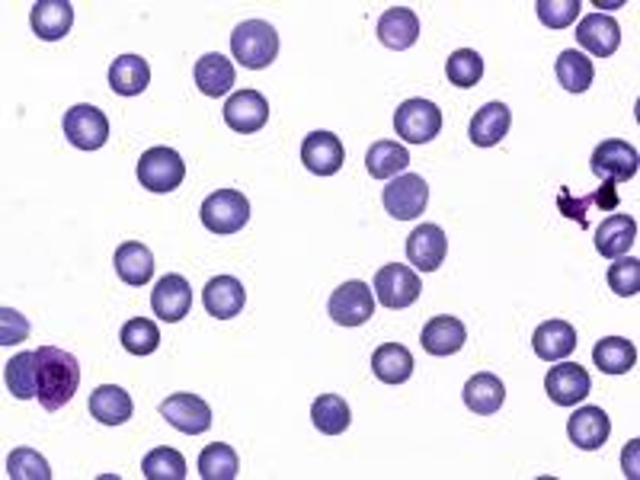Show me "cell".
<instances>
[{
    "instance_id": "1",
    "label": "cell",
    "mask_w": 640,
    "mask_h": 480,
    "mask_svg": "<svg viewBox=\"0 0 640 480\" xmlns=\"http://www.w3.org/2000/svg\"><path fill=\"white\" fill-rule=\"evenodd\" d=\"M81 385V365L71 352L58 347L36 350V397L48 413L61 410Z\"/></svg>"
},
{
    "instance_id": "2",
    "label": "cell",
    "mask_w": 640,
    "mask_h": 480,
    "mask_svg": "<svg viewBox=\"0 0 640 480\" xmlns=\"http://www.w3.org/2000/svg\"><path fill=\"white\" fill-rule=\"evenodd\" d=\"M231 55L247 71H263L279 55V33L266 20H247L231 36Z\"/></svg>"
},
{
    "instance_id": "3",
    "label": "cell",
    "mask_w": 640,
    "mask_h": 480,
    "mask_svg": "<svg viewBox=\"0 0 640 480\" xmlns=\"http://www.w3.org/2000/svg\"><path fill=\"white\" fill-rule=\"evenodd\" d=\"M199 215L212 234H237L251 221V202L237 189H218L202 202Z\"/></svg>"
},
{
    "instance_id": "4",
    "label": "cell",
    "mask_w": 640,
    "mask_h": 480,
    "mask_svg": "<svg viewBox=\"0 0 640 480\" xmlns=\"http://www.w3.org/2000/svg\"><path fill=\"white\" fill-rule=\"evenodd\" d=\"M138 179L148 192H173L186 179V164L173 148H151L138 161Z\"/></svg>"
},
{
    "instance_id": "5",
    "label": "cell",
    "mask_w": 640,
    "mask_h": 480,
    "mask_svg": "<svg viewBox=\"0 0 640 480\" xmlns=\"http://www.w3.org/2000/svg\"><path fill=\"white\" fill-rule=\"evenodd\" d=\"M394 129H397V138L410 144H429L442 131V113L429 99H407L394 113Z\"/></svg>"
},
{
    "instance_id": "6",
    "label": "cell",
    "mask_w": 640,
    "mask_h": 480,
    "mask_svg": "<svg viewBox=\"0 0 640 480\" xmlns=\"http://www.w3.org/2000/svg\"><path fill=\"white\" fill-rule=\"evenodd\" d=\"M382 202L384 209H387V215H394L397 221H410L417 219V215H423L429 202L427 179L417 174L394 176V179L384 186Z\"/></svg>"
},
{
    "instance_id": "7",
    "label": "cell",
    "mask_w": 640,
    "mask_h": 480,
    "mask_svg": "<svg viewBox=\"0 0 640 480\" xmlns=\"http://www.w3.org/2000/svg\"><path fill=\"white\" fill-rule=\"evenodd\" d=\"M423 292V282L420 276L410 269V266H400V262H391L382 266L375 272V298L391 311H404L410 307Z\"/></svg>"
},
{
    "instance_id": "8",
    "label": "cell",
    "mask_w": 640,
    "mask_h": 480,
    "mask_svg": "<svg viewBox=\"0 0 640 480\" xmlns=\"http://www.w3.org/2000/svg\"><path fill=\"white\" fill-rule=\"evenodd\" d=\"M65 138L81 151H100L109 141V119L90 103L71 106L65 113Z\"/></svg>"
},
{
    "instance_id": "9",
    "label": "cell",
    "mask_w": 640,
    "mask_h": 480,
    "mask_svg": "<svg viewBox=\"0 0 640 480\" xmlns=\"http://www.w3.org/2000/svg\"><path fill=\"white\" fill-rule=\"evenodd\" d=\"M593 174L602 179V183H628V179H635L638 176V148L635 144H628V141H618V138H612V141H602L596 151H593Z\"/></svg>"
},
{
    "instance_id": "10",
    "label": "cell",
    "mask_w": 640,
    "mask_h": 480,
    "mask_svg": "<svg viewBox=\"0 0 640 480\" xmlns=\"http://www.w3.org/2000/svg\"><path fill=\"white\" fill-rule=\"evenodd\" d=\"M161 417L186 436H202L206 430H212V407L196 394H171L161 403Z\"/></svg>"
},
{
    "instance_id": "11",
    "label": "cell",
    "mask_w": 640,
    "mask_h": 480,
    "mask_svg": "<svg viewBox=\"0 0 640 480\" xmlns=\"http://www.w3.org/2000/svg\"><path fill=\"white\" fill-rule=\"evenodd\" d=\"M327 311L340 327H362L375 314V295L365 282L352 279V282H342L340 289L330 295Z\"/></svg>"
},
{
    "instance_id": "12",
    "label": "cell",
    "mask_w": 640,
    "mask_h": 480,
    "mask_svg": "<svg viewBox=\"0 0 640 480\" xmlns=\"http://www.w3.org/2000/svg\"><path fill=\"white\" fill-rule=\"evenodd\" d=\"M545 391L555 400L557 407H577L580 400H586L593 391V378L580 362H560L548 372L545 378Z\"/></svg>"
},
{
    "instance_id": "13",
    "label": "cell",
    "mask_w": 640,
    "mask_h": 480,
    "mask_svg": "<svg viewBox=\"0 0 640 480\" xmlns=\"http://www.w3.org/2000/svg\"><path fill=\"white\" fill-rule=\"evenodd\" d=\"M301 164L314 176L340 174L346 164V148L334 131H311L301 144Z\"/></svg>"
},
{
    "instance_id": "14",
    "label": "cell",
    "mask_w": 640,
    "mask_h": 480,
    "mask_svg": "<svg viewBox=\"0 0 640 480\" xmlns=\"http://www.w3.org/2000/svg\"><path fill=\"white\" fill-rule=\"evenodd\" d=\"M224 122L237 134H254L269 122V103L259 90H237L224 103Z\"/></svg>"
},
{
    "instance_id": "15",
    "label": "cell",
    "mask_w": 640,
    "mask_h": 480,
    "mask_svg": "<svg viewBox=\"0 0 640 480\" xmlns=\"http://www.w3.org/2000/svg\"><path fill=\"white\" fill-rule=\"evenodd\" d=\"M449 254V237L439 224H420L407 237V260L414 262L420 272H435Z\"/></svg>"
},
{
    "instance_id": "16",
    "label": "cell",
    "mask_w": 640,
    "mask_h": 480,
    "mask_svg": "<svg viewBox=\"0 0 640 480\" xmlns=\"http://www.w3.org/2000/svg\"><path fill=\"white\" fill-rule=\"evenodd\" d=\"M33 33L45 43H58L71 33L74 26V7L68 0H36L30 10Z\"/></svg>"
},
{
    "instance_id": "17",
    "label": "cell",
    "mask_w": 640,
    "mask_h": 480,
    "mask_svg": "<svg viewBox=\"0 0 640 480\" xmlns=\"http://www.w3.org/2000/svg\"><path fill=\"white\" fill-rule=\"evenodd\" d=\"M612 433V420L602 407H580L570 420H567V436L577 448L583 452H596L608 442Z\"/></svg>"
},
{
    "instance_id": "18",
    "label": "cell",
    "mask_w": 640,
    "mask_h": 480,
    "mask_svg": "<svg viewBox=\"0 0 640 480\" xmlns=\"http://www.w3.org/2000/svg\"><path fill=\"white\" fill-rule=\"evenodd\" d=\"M151 307H154V314L161 317V320H167V324H176V320H183L186 314H189V307H193V289H189V282L183 279V276H164L158 285H154V292H151Z\"/></svg>"
},
{
    "instance_id": "19",
    "label": "cell",
    "mask_w": 640,
    "mask_h": 480,
    "mask_svg": "<svg viewBox=\"0 0 640 480\" xmlns=\"http://www.w3.org/2000/svg\"><path fill=\"white\" fill-rule=\"evenodd\" d=\"M577 43L583 45L590 55H596V58H608L621 45V26L612 16H605V13H590L577 26Z\"/></svg>"
},
{
    "instance_id": "20",
    "label": "cell",
    "mask_w": 640,
    "mask_h": 480,
    "mask_svg": "<svg viewBox=\"0 0 640 480\" xmlns=\"http://www.w3.org/2000/svg\"><path fill=\"white\" fill-rule=\"evenodd\" d=\"M638 241V221L631 215H621V212H612L608 219H602L596 227V250L608 260H618L625 257Z\"/></svg>"
},
{
    "instance_id": "21",
    "label": "cell",
    "mask_w": 640,
    "mask_h": 480,
    "mask_svg": "<svg viewBox=\"0 0 640 480\" xmlns=\"http://www.w3.org/2000/svg\"><path fill=\"white\" fill-rule=\"evenodd\" d=\"M202 305L218 320H231L247 305V292L234 276H218L202 289Z\"/></svg>"
},
{
    "instance_id": "22",
    "label": "cell",
    "mask_w": 640,
    "mask_h": 480,
    "mask_svg": "<svg viewBox=\"0 0 640 480\" xmlns=\"http://www.w3.org/2000/svg\"><path fill=\"white\" fill-rule=\"evenodd\" d=\"M510 126H512L510 106H507V103H487V106H480V109L474 113L468 134L477 148H493V144H500V141L510 134Z\"/></svg>"
},
{
    "instance_id": "23",
    "label": "cell",
    "mask_w": 640,
    "mask_h": 480,
    "mask_svg": "<svg viewBox=\"0 0 640 480\" xmlns=\"http://www.w3.org/2000/svg\"><path fill=\"white\" fill-rule=\"evenodd\" d=\"M379 39L394 51H404L420 39V20L410 7H391L379 20Z\"/></svg>"
},
{
    "instance_id": "24",
    "label": "cell",
    "mask_w": 640,
    "mask_h": 480,
    "mask_svg": "<svg viewBox=\"0 0 640 480\" xmlns=\"http://www.w3.org/2000/svg\"><path fill=\"white\" fill-rule=\"evenodd\" d=\"M420 343H423V350L429 355H455V352L468 343V330H465V324L458 317L442 314V317H432L427 327H423Z\"/></svg>"
},
{
    "instance_id": "25",
    "label": "cell",
    "mask_w": 640,
    "mask_h": 480,
    "mask_svg": "<svg viewBox=\"0 0 640 480\" xmlns=\"http://www.w3.org/2000/svg\"><path fill=\"white\" fill-rule=\"evenodd\" d=\"M131 413H135V403L126 388L119 385H100L90 394V417L100 420L103 426H123L131 420Z\"/></svg>"
},
{
    "instance_id": "26",
    "label": "cell",
    "mask_w": 640,
    "mask_h": 480,
    "mask_svg": "<svg viewBox=\"0 0 640 480\" xmlns=\"http://www.w3.org/2000/svg\"><path fill=\"white\" fill-rule=\"evenodd\" d=\"M462 397H465V407H468L470 413L493 417V413H500V407L507 400V385L497 375H490V372H477L474 378H468Z\"/></svg>"
},
{
    "instance_id": "27",
    "label": "cell",
    "mask_w": 640,
    "mask_h": 480,
    "mask_svg": "<svg viewBox=\"0 0 640 480\" xmlns=\"http://www.w3.org/2000/svg\"><path fill=\"white\" fill-rule=\"evenodd\" d=\"M535 355L545 362H560L577 350V327L567 320H545L532 337Z\"/></svg>"
},
{
    "instance_id": "28",
    "label": "cell",
    "mask_w": 640,
    "mask_h": 480,
    "mask_svg": "<svg viewBox=\"0 0 640 480\" xmlns=\"http://www.w3.org/2000/svg\"><path fill=\"white\" fill-rule=\"evenodd\" d=\"M151 84V68L141 55H119L109 65V87L119 96H141Z\"/></svg>"
},
{
    "instance_id": "29",
    "label": "cell",
    "mask_w": 640,
    "mask_h": 480,
    "mask_svg": "<svg viewBox=\"0 0 640 480\" xmlns=\"http://www.w3.org/2000/svg\"><path fill=\"white\" fill-rule=\"evenodd\" d=\"M113 262H116L119 279H123L126 285H135V289L148 285L151 276H154V257H151V250H148L144 244H138V241H126V244L116 250V260Z\"/></svg>"
},
{
    "instance_id": "30",
    "label": "cell",
    "mask_w": 640,
    "mask_h": 480,
    "mask_svg": "<svg viewBox=\"0 0 640 480\" xmlns=\"http://www.w3.org/2000/svg\"><path fill=\"white\" fill-rule=\"evenodd\" d=\"M372 372L384 385H404L414 375V355L400 343H384L372 355Z\"/></svg>"
},
{
    "instance_id": "31",
    "label": "cell",
    "mask_w": 640,
    "mask_h": 480,
    "mask_svg": "<svg viewBox=\"0 0 640 480\" xmlns=\"http://www.w3.org/2000/svg\"><path fill=\"white\" fill-rule=\"evenodd\" d=\"M196 87L202 90L206 96H224L228 90L234 87V65L218 55V51H209L196 61Z\"/></svg>"
},
{
    "instance_id": "32",
    "label": "cell",
    "mask_w": 640,
    "mask_h": 480,
    "mask_svg": "<svg viewBox=\"0 0 640 480\" xmlns=\"http://www.w3.org/2000/svg\"><path fill=\"white\" fill-rule=\"evenodd\" d=\"M557 81L567 93H583V90L593 87L596 81V68H593V58L577 51V48H567L557 55Z\"/></svg>"
},
{
    "instance_id": "33",
    "label": "cell",
    "mask_w": 640,
    "mask_h": 480,
    "mask_svg": "<svg viewBox=\"0 0 640 480\" xmlns=\"http://www.w3.org/2000/svg\"><path fill=\"white\" fill-rule=\"evenodd\" d=\"M593 362L605 375H628L638 365V347L625 337H605L593 350Z\"/></svg>"
},
{
    "instance_id": "34",
    "label": "cell",
    "mask_w": 640,
    "mask_h": 480,
    "mask_svg": "<svg viewBox=\"0 0 640 480\" xmlns=\"http://www.w3.org/2000/svg\"><path fill=\"white\" fill-rule=\"evenodd\" d=\"M557 202H560V212H563L567 219L580 221V224L586 227V224H590V219H586L590 206H598V209H605V212H615V209H618V189H615V183H602V189H596L593 196H580V199H573V196H570V189L563 186Z\"/></svg>"
},
{
    "instance_id": "35",
    "label": "cell",
    "mask_w": 640,
    "mask_h": 480,
    "mask_svg": "<svg viewBox=\"0 0 640 480\" xmlns=\"http://www.w3.org/2000/svg\"><path fill=\"white\" fill-rule=\"evenodd\" d=\"M311 420L324 436H340L349 430L352 413H349V403L342 400L340 394H321L311 407Z\"/></svg>"
},
{
    "instance_id": "36",
    "label": "cell",
    "mask_w": 640,
    "mask_h": 480,
    "mask_svg": "<svg viewBox=\"0 0 640 480\" xmlns=\"http://www.w3.org/2000/svg\"><path fill=\"white\" fill-rule=\"evenodd\" d=\"M407 164H410V154L397 141H375L372 151L365 154V167L375 179H394L400 171H407Z\"/></svg>"
},
{
    "instance_id": "37",
    "label": "cell",
    "mask_w": 640,
    "mask_h": 480,
    "mask_svg": "<svg viewBox=\"0 0 640 480\" xmlns=\"http://www.w3.org/2000/svg\"><path fill=\"white\" fill-rule=\"evenodd\" d=\"M241 471V461H237V452L224 442H214L206 445L202 455H199V475L206 480H234Z\"/></svg>"
},
{
    "instance_id": "38",
    "label": "cell",
    "mask_w": 640,
    "mask_h": 480,
    "mask_svg": "<svg viewBox=\"0 0 640 480\" xmlns=\"http://www.w3.org/2000/svg\"><path fill=\"white\" fill-rule=\"evenodd\" d=\"M7 375V388L16 400H30L36 397V352H20L7 362L3 368Z\"/></svg>"
},
{
    "instance_id": "39",
    "label": "cell",
    "mask_w": 640,
    "mask_h": 480,
    "mask_svg": "<svg viewBox=\"0 0 640 480\" xmlns=\"http://www.w3.org/2000/svg\"><path fill=\"white\" fill-rule=\"evenodd\" d=\"M445 74H449V84H455V87H477L480 78H484V58L474 48H458V51L449 55Z\"/></svg>"
},
{
    "instance_id": "40",
    "label": "cell",
    "mask_w": 640,
    "mask_h": 480,
    "mask_svg": "<svg viewBox=\"0 0 640 480\" xmlns=\"http://www.w3.org/2000/svg\"><path fill=\"white\" fill-rule=\"evenodd\" d=\"M186 458L176 448H154L141 461V475L148 480H186Z\"/></svg>"
},
{
    "instance_id": "41",
    "label": "cell",
    "mask_w": 640,
    "mask_h": 480,
    "mask_svg": "<svg viewBox=\"0 0 640 480\" xmlns=\"http://www.w3.org/2000/svg\"><path fill=\"white\" fill-rule=\"evenodd\" d=\"M119 340H123V347H126V352H131V355H151V352L161 347V330H158L154 320L135 317V320H128L126 327H123Z\"/></svg>"
},
{
    "instance_id": "42",
    "label": "cell",
    "mask_w": 640,
    "mask_h": 480,
    "mask_svg": "<svg viewBox=\"0 0 640 480\" xmlns=\"http://www.w3.org/2000/svg\"><path fill=\"white\" fill-rule=\"evenodd\" d=\"M7 478L10 480H51L48 461L36 448H16L7 458Z\"/></svg>"
},
{
    "instance_id": "43",
    "label": "cell",
    "mask_w": 640,
    "mask_h": 480,
    "mask_svg": "<svg viewBox=\"0 0 640 480\" xmlns=\"http://www.w3.org/2000/svg\"><path fill=\"white\" fill-rule=\"evenodd\" d=\"M608 285L621 298H635L640 292V260L635 257H618L608 266Z\"/></svg>"
},
{
    "instance_id": "44",
    "label": "cell",
    "mask_w": 640,
    "mask_h": 480,
    "mask_svg": "<svg viewBox=\"0 0 640 480\" xmlns=\"http://www.w3.org/2000/svg\"><path fill=\"white\" fill-rule=\"evenodd\" d=\"M535 10H538V20L548 30H567L580 16L583 7H580V0H538Z\"/></svg>"
},
{
    "instance_id": "45",
    "label": "cell",
    "mask_w": 640,
    "mask_h": 480,
    "mask_svg": "<svg viewBox=\"0 0 640 480\" xmlns=\"http://www.w3.org/2000/svg\"><path fill=\"white\" fill-rule=\"evenodd\" d=\"M26 337H30V320L23 314H16L13 307H3L0 311V347L20 343Z\"/></svg>"
},
{
    "instance_id": "46",
    "label": "cell",
    "mask_w": 640,
    "mask_h": 480,
    "mask_svg": "<svg viewBox=\"0 0 640 480\" xmlns=\"http://www.w3.org/2000/svg\"><path fill=\"white\" fill-rule=\"evenodd\" d=\"M640 442H631V455L625 452V475H631V478H638V468H635V452H638Z\"/></svg>"
}]
</instances>
